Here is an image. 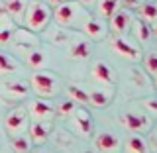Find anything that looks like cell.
Here are the masks:
<instances>
[{
	"label": "cell",
	"instance_id": "1",
	"mask_svg": "<svg viewBox=\"0 0 157 153\" xmlns=\"http://www.w3.org/2000/svg\"><path fill=\"white\" fill-rule=\"evenodd\" d=\"M51 16H53V12L47 2H43V0H28L22 22H24V28L37 33V32L47 29L49 22H51Z\"/></svg>",
	"mask_w": 157,
	"mask_h": 153
},
{
	"label": "cell",
	"instance_id": "2",
	"mask_svg": "<svg viewBox=\"0 0 157 153\" xmlns=\"http://www.w3.org/2000/svg\"><path fill=\"white\" fill-rule=\"evenodd\" d=\"M53 18H55V22L59 26L81 29L85 26V22L90 18V14H88L77 0H69V2H61L53 10Z\"/></svg>",
	"mask_w": 157,
	"mask_h": 153
},
{
	"label": "cell",
	"instance_id": "3",
	"mask_svg": "<svg viewBox=\"0 0 157 153\" xmlns=\"http://www.w3.org/2000/svg\"><path fill=\"white\" fill-rule=\"evenodd\" d=\"M28 86L32 88L39 98L47 100V98H53V96L59 94L61 81H59V77L55 75V73L39 69V71H36L32 77H29V85Z\"/></svg>",
	"mask_w": 157,
	"mask_h": 153
},
{
	"label": "cell",
	"instance_id": "4",
	"mask_svg": "<svg viewBox=\"0 0 157 153\" xmlns=\"http://www.w3.org/2000/svg\"><path fill=\"white\" fill-rule=\"evenodd\" d=\"M110 45H112V51L114 53H118L122 59H128V61H132V63H140L141 59H144L141 49L124 36H114L110 39Z\"/></svg>",
	"mask_w": 157,
	"mask_h": 153
},
{
	"label": "cell",
	"instance_id": "5",
	"mask_svg": "<svg viewBox=\"0 0 157 153\" xmlns=\"http://www.w3.org/2000/svg\"><path fill=\"white\" fill-rule=\"evenodd\" d=\"M4 126H6V132L12 137L16 136H22L24 132L28 130L29 126V116H28V110L22 106L18 108H12V110L6 114V120H4Z\"/></svg>",
	"mask_w": 157,
	"mask_h": 153
},
{
	"label": "cell",
	"instance_id": "6",
	"mask_svg": "<svg viewBox=\"0 0 157 153\" xmlns=\"http://www.w3.org/2000/svg\"><path fill=\"white\" fill-rule=\"evenodd\" d=\"M28 116L32 118L33 122H51L53 116H55V110H53V106L49 104L47 100H43V98H36V100H32L28 104Z\"/></svg>",
	"mask_w": 157,
	"mask_h": 153
},
{
	"label": "cell",
	"instance_id": "7",
	"mask_svg": "<svg viewBox=\"0 0 157 153\" xmlns=\"http://www.w3.org/2000/svg\"><path fill=\"white\" fill-rule=\"evenodd\" d=\"M110 22H108V29H110L114 36H124V33L130 29V26H132V14L128 12V10H116L114 14H112L110 18Z\"/></svg>",
	"mask_w": 157,
	"mask_h": 153
},
{
	"label": "cell",
	"instance_id": "8",
	"mask_svg": "<svg viewBox=\"0 0 157 153\" xmlns=\"http://www.w3.org/2000/svg\"><path fill=\"white\" fill-rule=\"evenodd\" d=\"M28 92L29 86L24 81H6L0 86V94H2L4 100H22V98L28 96Z\"/></svg>",
	"mask_w": 157,
	"mask_h": 153
},
{
	"label": "cell",
	"instance_id": "9",
	"mask_svg": "<svg viewBox=\"0 0 157 153\" xmlns=\"http://www.w3.org/2000/svg\"><path fill=\"white\" fill-rule=\"evenodd\" d=\"M10 41H12L16 47H22V49H37V45H39L37 33L29 32L28 28H18V29H14L12 39H10Z\"/></svg>",
	"mask_w": 157,
	"mask_h": 153
},
{
	"label": "cell",
	"instance_id": "10",
	"mask_svg": "<svg viewBox=\"0 0 157 153\" xmlns=\"http://www.w3.org/2000/svg\"><path fill=\"white\" fill-rule=\"evenodd\" d=\"M92 78L100 85H106V86H114L116 85V73L108 63L104 61H96L92 65Z\"/></svg>",
	"mask_w": 157,
	"mask_h": 153
},
{
	"label": "cell",
	"instance_id": "11",
	"mask_svg": "<svg viewBox=\"0 0 157 153\" xmlns=\"http://www.w3.org/2000/svg\"><path fill=\"white\" fill-rule=\"evenodd\" d=\"M28 132L32 145H43L51 134V122H32L28 126Z\"/></svg>",
	"mask_w": 157,
	"mask_h": 153
},
{
	"label": "cell",
	"instance_id": "12",
	"mask_svg": "<svg viewBox=\"0 0 157 153\" xmlns=\"http://www.w3.org/2000/svg\"><path fill=\"white\" fill-rule=\"evenodd\" d=\"M71 120H73L75 130H77L81 136H90L92 130H94L92 118H90V114H88V110H85V108H77L75 114L71 116Z\"/></svg>",
	"mask_w": 157,
	"mask_h": 153
},
{
	"label": "cell",
	"instance_id": "13",
	"mask_svg": "<svg viewBox=\"0 0 157 153\" xmlns=\"http://www.w3.org/2000/svg\"><path fill=\"white\" fill-rule=\"evenodd\" d=\"M122 122L124 126L128 128L130 132H136V134H141V132H147L149 130V120L144 116V114H134V112H126L122 116Z\"/></svg>",
	"mask_w": 157,
	"mask_h": 153
},
{
	"label": "cell",
	"instance_id": "14",
	"mask_svg": "<svg viewBox=\"0 0 157 153\" xmlns=\"http://www.w3.org/2000/svg\"><path fill=\"white\" fill-rule=\"evenodd\" d=\"M82 29V33L85 36H88L90 39H104L106 37V33H108V26L102 20H98V18H88L86 22H85V26L81 28Z\"/></svg>",
	"mask_w": 157,
	"mask_h": 153
},
{
	"label": "cell",
	"instance_id": "15",
	"mask_svg": "<svg viewBox=\"0 0 157 153\" xmlns=\"http://www.w3.org/2000/svg\"><path fill=\"white\" fill-rule=\"evenodd\" d=\"M92 51V45L88 39H82V37H77L71 41V45H69V57L71 59H77V61H81V59H86L90 55Z\"/></svg>",
	"mask_w": 157,
	"mask_h": 153
},
{
	"label": "cell",
	"instance_id": "16",
	"mask_svg": "<svg viewBox=\"0 0 157 153\" xmlns=\"http://www.w3.org/2000/svg\"><path fill=\"white\" fill-rule=\"evenodd\" d=\"M96 147L100 151H104V153H108V151H116L118 147H120V140H118V136H114V134H110V132H102V134H98L96 136Z\"/></svg>",
	"mask_w": 157,
	"mask_h": 153
},
{
	"label": "cell",
	"instance_id": "17",
	"mask_svg": "<svg viewBox=\"0 0 157 153\" xmlns=\"http://www.w3.org/2000/svg\"><path fill=\"white\" fill-rule=\"evenodd\" d=\"M114 98V92L110 88H104V90H92L88 92V104L96 106V108H106Z\"/></svg>",
	"mask_w": 157,
	"mask_h": 153
},
{
	"label": "cell",
	"instance_id": "18",
	"mask_svg": "<svg viewBox=\"0 0 157 153\" xmlns=\"http://www.w3.org/2000/svg\"><path fill=\"white\" fill-rule=\"evenodd\" d=\"M26 4L28 0H4V10H6V14L12 20H18V22H22L24 18V12H26Z\"/></svg>",
	"mask_w": 157,
	"mask_h": 153
},
{
	"label": "cell",
	"instance_id": "19",
	"mask_svg": "<svg viewBox=\"0 0 157 153\" xmlns=\"http://www.w3.org/2000/svg\"><path fill=\"white\" fill-rule=\"evenodd\" d=\"M122 0H96V14L98 18L108 20L116 10H120Z\"/></svg>",
	"mask_w": 157,
	"mask_h": 153
},
{
	"label": "cell",
	"instance_id": "20",
	"mask_svg": "<svg viewBox=\"0 0 157 153\" xmlns=\"http://www.w3.org/2000/svg\"><path fill=\"white\" fill-rule=\"evenodd\" d=\"M126 151L128 153H147V141L140 134H134L126 140Z\"/></svg>",
	"mask_w": 157,
	"mask_h": 153
},
{
	"label": "cell",
	"instance_id": "21",
	"mask_svg": "<svg viewBox=\"0 0 157 153\" xmlns=\"http://www.w3.org/2000/svg\"><path fill=\"white\" fill-rule=\"evenodd\" d=\"M18 63L16 59L12 55H8V53L0 51V73H4V75H10V73H16L18 71Z\"/></svg>",
	"mask_w": 157,
	"mask_h": 153
},
{
	"label": "cell",
	"instance_id": "22",
	"mask_svg": "<svg viewBox=\"0 0 157 153\" xmlns=\"http://www.w3.org/2000/svg\"><path fill=\"white\" fill-rule=\"evenodd\" d=\"M26 63H28V67L39 71V69H43V65H45V55H43L39 49H32L26 57Z\"/></svg>",
	"mask_w": 157,
	"mask_h": 153
},
{
	"label": "cell",
	"instance_id": "23",
	"mask_svg": "<svg viewBox=\"0 0 157 153\" xmlns=\"http://www.w3.org/2000/svg\"><path fill=\"white\" fill-rule=\"evenodd\" d=\"M137 14H140V20H144V22H153L157 8H155L153 2H141L137 6Z\"/></svg>",
	"mask_w": 157,
	"mask_h": 153
},
{
	"label": "cell",
	"instance_id": "24",
	"mask_svg": "<svg viewBox=\"0 0 157 153\" xmlns=\"http://www.w3.org/2000/svg\"><path fill=\"white\" fill-rule=\"evenodd\" d=\"M136 36L140 37L141 43H147L151 37H153V29H151V26L147 22H144V20H137V22H136Z\"/></svg>",
	"mask_w": 157,
	"mask_h": 153
},
{
	"label": "cell",
	"instance_id": "25",
	"mask_svg": "<svg viewBox=\"0 0 157 153\" xmlns=\"http://www.w3.org/2000/svg\"><path fill=\"white\" fill-rule=\"evenodd\" d=\"M53 110H55V114L61 116V118H71L75 114V110H77V102H73L71 98H69V100H61L57 104V108H53Z\"/></svg>",
	"mask_w": 157,
	"mask_h": 153
},
{
	"label": "cell",
	"instance_id": "26",
	"mask_svg": "<svg viewBox=\"0 0 157 153\" xmlns=\"http://www.w3.org/2000/svg\"><path fill=\"white\" fill-rule=\"evenodd\" d=\"M67 92H69V98H71L73 102L88 104V92H85L81 86H77V85H69V86H67Z\"/></svg>",
	"mask_w": 157,
	"mask_h": 153
},
{
	"label": "cell",
	"instance_id": "27",
	"mask_svg": "<svg viewBox=\"0 0 157 153\" xmlns=\"http://www.w3.org/2000/svg\"><path fill=\"white\" fill-rule=\"evenodd\" d=\"M12 149L16 153H29L32 151V141H29V137L16 136L12 137Z\"/></svg>",
	"mask_w": 157,
	"mask_h": 153
},
{
	"label": "cell",
	"instance_id": "28",
	"mask_svg": "<svg viewBox=\"0 0 157 153\" xmlns=\"http://www.w3.org/2000/svg\"><path fill=\"white\" fill-rule=\"evenodd\" d=\"M12 33H14L12 22H8V24H4V26H0V45H6V43H10V39H12Z\"/></svg>",
	"mask_w": 157,
	"mask_h": 153
},
{
	"label": "cell",
	"instance_id": "29",
	"mask_svg": "<svg viewBox=\"0 0 157 153\" xmlns=\"http://www.w3.org/2000/svg\"><path fill=\"white\" fill-rule=\"evenodd\" d=\"M145 67H147L149 77L155 78V75H157V57H155V53H151V55L145 57Z\"/></svg>",
	"mask_w": 157,
	"mask_h": 153
},
{
	"label": "cell",
	"instance_id": "30",
	"mask_svg": "<svg viewBox=\"0 0 157 153\" xmlns=\"http://www.w3.org/2000/svg\"><path fill=\"white\" fill-rule=\"evenodd\" d=\"M140 0H124V6H128V8H132V10H137V6H140Z\"/></svg>",
	"mask_w": 157,
	"mask_h": 153
},
{
	"label": "cell",
	"instance_id": "31",
	"mask_svg": "<svg viewBox=\"0 0 157 153\" xmlns=\"http://www.w3.org/2000/svg\"><path fill=\"white\" fill-rule=\"evenodd\" d=\"M81 6H92V4H96V0H77Z\"/></svg>",
	"mask_w": 157,
	"mask_h": 153
},
{
	"label": "cell",
	"instance_id": "32",
	"mask_svg": "<svg viewBox=\"0 0 157 153\" xmlns=\"http://www.w3.org/2000/svg\"><path fill=\"white\" fill-rule=\"evenodd\" d=\"M49 2H51V4H57V6H59L61 2H69V0H49Z\"/></svg>",
	"mask_w": 157,
	"mask_h": 153
},
{
	"label": "cell",
	"instance_id": "33",
	"mask_svg": "<svg viewBox=\"0 0 157 153\" xmlns=\"http://www.w3.org/2000/svg\"><path fill=\"white\" fill-rule=\"evenodd\" d=\"M2 102H4V98H2V94H0V104H2Z\"/></svg>",
	"mask_w": 157,
	"mask_h": 153
},
{
	"label": "cell",
	"instance_id": "34",
	"mask_svg": "<svg viewBox=\"0 0 157 153\" xmlns=\"http://www.w3.org/2000/svg\"><path fill=\"white\" fill-rule=\"evenodd\" d=\"M39 153H45V151H39Z\"/></svg>",
	"mask_w": 157,
	"mask_h": 153
},
{
	"label": "cell",
	"instance_id": "35",
	"mask_svg": "<svg viewBox=\"0 0 157 153\" xmlns=\"http://www.w3.org/2000/svg\"><path fill=\"white\" fill-rule=\"evenodd\" d=\"M88 153H92V151H88Z\"/></svg>",
	"mask_w": 157,
	"mask_h": 153
}]
</instances>
